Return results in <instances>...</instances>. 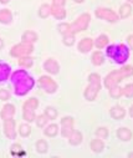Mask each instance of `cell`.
I'll return each instance as SVG.
<instances>
[{
    "label": "cell",
    "mask_w": 133,
    "mask_h": 158,
    "mask_svg": "<svg viewBox=\"0 0 133 158\" xmlns=\"http://www.w3.org/2000/svg\"><path fill=\"white\" fill-rule=\"evenodd\" d=\"M37 40V35L36 32L31 31V30H27L24 35H23V43H29V44H32Z\"/></svg>",
    "instance_id": "16"
},
{
    "label": "cell",
    "mask_w": 133,
    "mask_h": 158,
    "mask_svg": "<svg viewBox=\"0 0 133 158\" xmlns=\"http://www.w3.org/2000/svg\"><path fill=\"white\" fill-rule=\"evenodd\" d=\"M90 20H91L90 14H82V15H80V18H77L73 21V24L71 25V32L76 34V32L86 30L87 26H88V23H90Z\"/></svg>",
    "instance_id": "5"
},
{
    "label": "cell",
    "mask_w": 133,
    "mask_h": 158,
    "mask_svg": "<svg viewBox=\"0 0 133 158\" xmlns=\"http://www.w3.org/2000/svg\"><path fill=\"white\" fill-rule=\"evenodd\" d=\"M10 75V67L6 64H0V81H5Z\"/></svg>",
    "instance_id": "19"
},
{
    "label": "cell",
    "mask_w": 133,
    "mask_h": 158,
    "mask_svg": "<svg viewBox=\"0 0 133 158\" xmlns=\"http://www.w3.org/2000/svg\"><path fill=\"white\" fill-rule=\"evenodd\" d=\"M69 139H70V143L73 144V146H77L82 142V135L78 132V131H72L71 135L69 136Z\"/></svg>",
    "instance_id": "18"
},
{
    "label": "cell",
    "mask_w": 133,
    "mask_h": 158,
    "mask_svg": "<svg viewBox=\"0 0 133 158\" xmlns=\"http://www.w3.org/2000/svg\"><path fill=\"white\" fill-rule=\"evenodd\" d=\"M59 30H60V32L64 34V35L71 34V25H70V24H66V23L60 24V25H59Z\"/></svg>",
    "instance_id": "34"
},
{
    "label": "cell",
    "mask_w": 133,
    "mask_h": 158,
    "mask_svg": "<svg viewBox=\"0 0 133 158\" xmlns=\"http://www.w3.org/2000/svg\"><path fill=\"white\" fill-rule=\"evenodd\" d=\"M11 81L15 87V94L19 96L26 95L34 86V80L32 77L27 75L26 71L24 70H18L13 73L11 76Z\"/></svg>",
    "instance_id": "1"
},
{
    "label": "cell",
    "mask_w": 133,
    "mask_h": 158,
    "mask_svg": "<svg viewBox=\"0 0 133 158\" xmlns=\"http://www.w3.org/2000/svg\"><path fill=\"white\" fill-rule=\"evenodd\" d=\"M64 4H65V0H54V5L64 6Z\"/></svg>",
    "instance_id": "42"
},
{
    "label": "cell",
    "mask_w": 133,
    "mask_h": 158,
    "mask_svg": "<svg viewBox=\"0 0 133 158\" xmlns=\"http://www.w3.org/2000/svg\"><path fill=\"white\" fill-rule=\"evenodd\" d=\"M73 131V120L72 117H64L61 120V133L64 137H69Z\"/></svg>",
    "instance_id": "9"
},
{
    "label": "cell",
    "mask_w": 133,
    "mask_h": 158,
    "mask_svg": "<svg viewBox=\"0 0 133 158\" xmlns=\"http://www.w3.org/2000/svg\"><path fill=\"white\" fill-rule=\"evenodd\" d=\"M39 85H40L41 89H44L49 94H52L57 90V84L49 76H41L39 78Z\"/></svg>",
    "instance_id": "7"
},
{
    "label": "cell",
    "mask_w": 133,
    "mask_h": 158,
    "mask_svg": "<svg viewBox=\"0 0 133 158\" xmlns=\"http://www.w3.org/2000/svg\"><path fill=\"white\" fill-rule=\"evenodd\" d=\"M111 116L114 118V120H122V118L124 117V114H126V111L122 108V107H119V106H116V107H113L112 110H111Z\"/></svg>",
    "instance_id": "15"
},
{
    "label": "cell",
    "mask_w": 133,
    "mask_h": 158,
    "mask_svg": "<svg viewBox=\"0 0 133 158\" xmlns=\"http://www.w3.org/2000/svg\"><path fill=\"white\" fill-rule=\"evenodd\" d=\"M117 136H118V138L122 139V141H129V139L132 138V132H131L128 128L122 127V128H119V130L117 131Z\"/></svg>",
    "instance_id": "17"
},
{
    "label": "cell",
    "mask_w": 133,
    "mask_h": 158,
    "mask_svg": "<svg viewBox=\"0 0 133 158\" xmlns=\"http://www.w3.org/2000/svg\"><path fill=\"white\" fill-rule=\"evenodd\" d=\"M44 69H45L48 72L55 75V73L59 72L60 66H59V64H57L56 60H54V59H49V60L45 61V64H44Z\"/></svg>",
    "instance_id": "11"
},
{
    "label": "cell",
    "mask_w": 133,
    "mask_h": 158,
    "mask_svg": "<svg viewBox=\"0 0 133 158\" xmlns=\"http://www.w3.org/2000/svg\"><path fill=\"white\" fill-rule=\"evenodd\" d=\"M39 14H40V16H41L42 19H46V18H48V16L51 14V6H50V5H48V4H44V5H41Z\"/></svg>",
    "instance_id": "26"
},
{
    "label": "cell",
    "mask_w": 133,
    "mask_h": 158,
    "mask_svg": "<svg viewBox=\"0 0 133 158\" xmlns=\"http://www.w3.org/2000/svg\"><path fill=\"white\" fill-rule=\"evenodd\" d=\"M96 135L100 137V138H107L108 136V130L106 127H100L97 131H96Z\"/></svg>",
    "instance_id": "38"
},
{
    "label": "cell",
    "mask_w": 133,
    "mask_h": 158,
    "mask_svg": "<svg viewBox=\"0 0 133 158\" xmlns=\"http://www.w3.org/2000/svg\"><path fill=\"white\" fill-rule=\"evenodd\" d=\"M96 16L100 18V19L111 21V23H114V21L118 20V15H117L113 10H111V9H106V8L97 9V10H96Z\"/></svg>",
    "instance_id": "8"
},
{
    "label": "cell",
    "mask_w": 133,
    "mask_h": 158,
    "mask_svg": "<svg viewBox=\"0 0 133 158\" xmlns=\"http://www.w3.org/2000/svg\"><path fill=\"white\" fill-rule=\"evenodd\" d=\"M19 65L23 67H31L32 66V59L29 56H21L19 57Z\"/></svg>",
    "instance_id": "27"
},
{
    "label": "cell",
    "mask_w": 133,
    "mask_h": 158,
    "mask_svg": "<svg viewBox=\"0 0 133 158\" xmlns=\"http://www.w3.org/2000/svg\"><path fill=\"white\" fill-rule=\"evenodd\" d=\"M65 37H64V43H65V45H67V46H71L73 43H75V36H73V34L71 32V34H67V35H64Z\"/></svg>",
    "instance_id": "36"
},
{
    "label": "cell",
    "mask_w": 133,
    "mask_h": 158,
    "mask_svg": "<svg viewBox=\"0 0 133 158\" xmlns=\"http://www.w3.org/2000/svg\"><path fill=\"white\" fill-rule=\"evenodd\" d=\"M88 81L90 85L85 90V97L88 101H94L101 89V81H100V76L97 73H91L88 77Z\"/></svg>",
    "instance_id": "4"
},
{
    "label": "cell",
    "mask_w": 133,
    "mask_h": 158,
    "mask_svg": "<svg viewBox=\"0 0 133 158\" xmlns=\"http://www.w3.org/2000/svg\"><path fill=\"white\" fill-rule=\"evenodd\" d=\"M103 61H105V57H103V54L101 51L94 52V55H92V62H94V65L100 66V65L103 64Z\"/></svg>",
    "instance_id": "21"
},
{
    "label": "cell",
    "mask_w": 133,
    "mask_h": 158,
    "mask_svg": "<svg viewBox=\"0 0 133 158\" xmlns=\"http://www.w3.org/2000/svg\"><path fill=\"white\" fill-rule=\"evenodd\" d=\"M37 106H39V101L36 98H30L24 103V108H30V110H35L37 108Z\"/></svg>",
    "instance_id": "30"
},
{
    "label": "cell",
    "mask_w": 133,
    "mask_h": 158,
    "mask_svg": "<svg viewBox=\"0 0 133 158\" xmlns=\"http://www.w3.org/2000/svg\"><path fill=\"white\" fill-rule=\"evenodd\" d=\"M19 133H20V136H23V137H27V136L31 133V127H30L29 125H20V127H19Z\"/></svg>",
    "instance_id": "31"
},
{
    "label": "cell",
    "mask_w": 133,
    "mask_h": 158,
    "mask_svg": "<svg viewBox=\"0 0 133 158\" xmlns=\"http://www.w3.org/2000/svg\"><path fill=\"white\" fill-rule=\"evenodd\" d=\"M4 132L8 138H15V121L13 118H8L4 123Z\"/></svg>",
    "instance_id": "10"
},
{
    "label": "cell",
    "mask_w": 133,
    "mask_h": 158,
    "mask_svg": "<svg viewBox=\"0 0 133 158\" xmlns=\"http://www.w3.org/2000/svg\"><path fill=\"white\" fill-rule=\"evenodd\" d=\"M11 13L10 10L8 9H3V10H0V23H4V24H8L11 21Z\"/></svg>",
    "instance_id": "20"
},
{
    "label": "cell",
    "mask_w": 133,
    "mask_h": 158,
    "mask_svg": "<svg viewBox=\"0 0 133 158\" xmlns=\"http://www.w3.org/2000/svg\"><path fill=\"white\" fill-rule=\"evenodd\" d=\"M45 116L49 118V120H55V118L57 117V112H56L55 108H52V107H48V108L45 110Z\"/></svg>",
    "instance_id": "32"
},
{
    "label": "cell",
    "mask_w": 133,
    "mask_h": 158,
    "mask_svg": "<svg viewBox=\"0 0 133 158\" xmlns=\"http://www.w3.org/2000/svg\"><path fill=\"white\" fill-rule=\"evenodd\" d=\"M59 132V127L56 125H50L45 128V135L49 136V137H55Z\"/></svg>",
    "instance_id": "28"
},
{
    "label": "cell",
    "mask_w": 133,
    "mask_h": 158,
    "mask_svg": "<svg viewBox=\"0 0 133 158\" xmlns=\"http://www.w3.org/2000/svg\"><path fill=\"white\" fill-rule=\"evenodd\" d=\"M35 110H30V108H24V113H23V117H24V120L27 121V122H31L35 120Z\"/></svg>",
    "instance_id": "24"
},
{
    "label": "cell",
    "mask_w": 133,
    "mask_h": 158,
    "mask_svg": "<svg viewBox=\"0 0 133 158\" xmlns=\"http://www.w3.org/2000/svg\"><path fill=\"white\" fill-rule=\"evenodd\" d=\"M8 98H9V92L5 89H2V90H0V100L6 101Z\"/></svg>",
    "instance_id": "39"
},
{
    "label": "cell",
    "mask_w": 133,
    "mask_h": 158,
    "mask_svg": "<svg viewBox=\"0 0 133 158\" xmlns=\"http://www.w3.org/2000/svg\"><path fill=\"white\" fill-rule=\"evenodd\" d=\"M128 156H129V157H133V153H129Z\"/></svg>",
    "instance_id": "47"
},
{
    "label": "cell",
    "mask_w": 133,
    "mask_h": 158,
    "mask_svg": "<svg viewBox=\"0 0 133 158\" xmlns=\"http://www.w3.org/2000/svg\"><path fill=\"white\" fill-rule=\"evenodd\" d=\"M107 55L113 59L117 64H123L128 59L129 51L126 45L119 44V45H111L107 48Z\"/></svg>",
    "instance_id": "3"
},
{
    "label": "cell",
    "mask_w": 133,
    "mask_h": 158,
    "mask_svg": "<svg viewBox=\"0 0 133 158\" xmlns=\"http://www.w3.org/2000/svg\"><path fill=\"white\" fill-rule=\"evenodd\" d=\"M18 151H21V147H20V146H19V144H14V146H13V147H11V153H13V154H14V156H15V154H16V152H18Z\"/></svg>",
    "instance_id": "40"
},
{
    "label": "cell",
    "mask_w": 133,
    "mask_h": 158,
    "mask_svg": "<svg viewBox=\"0 0 133 158\" xmlns=\"http://www.w3.org/2000/svg\"><path fill=\"white\" fill-rule=\"evenodd\" d=\"M0 2H2V3H4V4H5V3H8V2H9V0H0Z\"/></svg>",
    "instance_id": "44"
},
{
    "label": "cell",
    "mask_w": 133,
    "mask_h": 158,
    "mask_svg": "<svg viewBox=\"0 0 133 158\" xmlns=\"http://www.w3.org/2000/svg\"><path fill=\"white\" fill-rule=\"evenodd\" d=\"M48 120H49V118H48L45 114H41V116H39V117H37L36 123H37V126H39V127H44V126L46 125Z\"/></svg>",
    "instance_id": "37"
},
{
    "label": "cell",
    "mask_w": 133,
    "mask_h": 158,
    "mask_svg": "<svg viewBox=\"0 0 133 158\" xmlns=\"http://www.w3.org/2000/svg\"><path fill=\"white\" fill-rule=\"evenodd\" d=\"M92 46H94L92 39L85 37V39H82V40L80 41V44H78V50H80L81 52H88V51L92 49Z\"/></svg>",
    "instance_id": "12"
},
{
    "label": "cell",
    "mask_w": 133,
    "mask_h": 158,
    "mask_svg": "<svg viewBox=\"0 0 133 158\" xmlns=\"http://www.w3.org/2000/svg\"><path fill=\"white\" fill-rule=\"evenodd\" d=\"M129 114H131V116L133 117V106H132V107L129 108Z\"/></svg>",
    "instance_id": "43"
},
{
    "label": "cell",
    "mask_w": 133,
    "mask_h": 158,
    "mask_svg": "<svg viewBox=\"0 0 133 158\" xmlns=\"http://www.w3.org/2000/svg\"><path fill=\"white\" fill-rule=\"evenodd\" d=\"M14 113H15V107L13 105H5L4 108L2 110L0 116H2L3 120H8V118H13Z\"/></svg>",
    "instance_id": "13"
},
{
    "label": "cell",
    "mask_w": 133,
    "mask_h": 158,
    "mask_svg": "<svg viewBox=\"0 0 133 158\" xmlns=\"http://www.w3.org/2000/svg\"><path fill=\"white\" fill-rule=\"evenodd\" d=\"M36 148H37V152L45 153L46 149H48V143L44 141V139H40V141H37V143H36Z\"/></svg>",
    "instance_id": "33"
},
{
    "label": "cell",
    "mask_w": 133,
    "mask_h": 158,
    "mask_svg": "<svg viewBox=\"0 0 133 158\" xmlns=\"http://www.w3.org/2000/svg\"><path fill=\"white\" fill-rule=\"evenodd\" d=\"M128 2H129V3H133V0H128Z\"/></svg>",
    "instance_id": "48"
},
{
    "label": "cell",
    "mask_w": 133,
    "mask_h": 158,
    "mask_svg": "<svg viewBox=\"0 0 133 158\" xmlns=\"http://www.w3.org/2000/svg\"><path fill=\"white\" fill-rule=\"evenodd\" d=\"M51 14H52L56 19H60V20L65 19V16H66L65 9H64L62 6H60V5H52V6H51Z\"/></svg>",
    "instance_id": "14"
},
{
    "label": "cell",
    "mask_w": 133,
    "mask_h": 158,
    "mask_svg": "<svg viewBox=\"0 0 133 158\" xmlns=\"http://www.w3.org/2000/svg\"><path fill=\"white\" fill-rule=\"evenodd\" d=\"M34 50L32 48V44H29V43H23V44H19L16 46H14L10 51L11 56H15V57H21V56H27L29 54H31Z\"/></svg>",
    "instance_id": "6"
},
{
    "label": "cell",
    "mask_w": 133,
    "mask_h": 158,
    "mask_svg": "<svg viewBox=\"0 0 133 158\" xmlns=\"http://www.w3.org/2000/svg\"><path fill=\"white\" fill-rule=\"evenodd\" d=\"M131 14H132V8H131V5H129V4H123V5L121 6V9H119V16L124 19V18H128Z\"/></svg>",
    "instance_id": "22"
},
{
    "label": "cell",
    "mask_w": 133,
    "mask_h": 158,
    "mask_svg": "<svg viewBox=\"0 0 133 158\" xmlns=\"http://www.w3.org/2000/svg\"><path fill=\"white\" fill-rule=\"evenodd\" d=\"M107 44H108V37H107L106 35H100V36L97 37L96 43H95V45H96L97 49H102V48H105Z\"/></svg>",
    "instance_id": "23"
},
{
    "label": "cell",
    "mask_w": 133,
    "mask_h": 158,
    "mask_svg": "<svg viewBox=\"0 0 133 158\" xmlns=\"http://www.w3.org/2000/svg\"><path fill=\"white\" fill-rule=\"evenodd\" d=\"M75 2H76V3H82L83 0H75Z\"/></svg>",
    "instance_id": "46"
},
{
    "label": "cell",
    "mask_w": 133,
    "mask_h": 158,
    "mask_svg": "<svg viewBox=\"0 0 133 158\" xmlns=\"http://www.w3.org/2000/svg\"><path fill=\"white\" fill-rule=\"evenodd\" d=\"M127 43H128L129 48L133 50V35H129V36L127 37Z\"/></svg>",
    "instance_id": "41"
},
{
    "label": "cell",
    "mask_w": 133,
    "mask_h": 158,
    "mask_svg": "<svg viewBox=\"0 0 133 158\" xmlns=\"http://www.w3.org/2000/svg\"><path fill=\"white\" fill-rule=\"evenodd\" d=\"M122 91L126 97H133V84H128L124 89H122Z\"/></svg>",
    "instance_id": "35"
},
{
    "label": "cell",
    "mask_w": 133,
    "mask_h": 158,
    "mask_svg": "<svg viewBox=\"0 0 133 158\" xmlns=\"http://www.w3.org/2000/svg\"><path fill=\"white\" fill-rule=\"evenodd\" d=\"M3 48V40H0V49Z\"/></svg>",
    "instance_id": "45"
},
{
    "label": "cell",
    "mask_w": 133,
    "mask_h": 158,
    "mask_svg": "<svg viewBox=\"0 0 133 158\" xmlns=\"http://www.w3.org/2000/svg\"><path fill=\"white\" fill-rule=\"evenodd\" d=\"M103 147H105V144H103V142L101 139L97 138V139H92L91 141V148H92L94 152H101L103 149Z\"/></svg>",
    "instance_id": "25"
},
{
    "label": "cell",
    "mask_w": 133,
    "mask_h": 158,
    "mask_svg": "<svg viewBox=\"0 0 133 158\" xmlns=\"http://www.w3.org/2000/svg\"><path fill=\"white\" fill-rule=\"evenodd\" d=\"M110 95H111L113 98H119V97L123 95V91H122L121 87H118V86L116 85V86H113L112 89H110Z\"/></svg>",
    "instance_id": "29"
},
{
    "label": "cell",
    "mask_w": 133,
    "mask_h": 158,
    "mask_svg": "<svg viewBox=\"0 0 133 158\" xmlns=\"http://www.w3.org/2000/svg\"><path fill=\"white\" fill-rule=\"evenodd\" d=\"M132 75H133V66H124L119 70L112 71L105 78V86L107 89H112L113 86L118 85L123 78H126L128 76H132Z\"/></svg>",
    "instance_id": "2"
}]
</instances>
